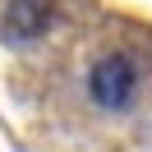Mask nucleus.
<instances>
[{
    "mask_svg": "<svg viewBox=\"0 0 152 152\" xmlns=\"http://www.w3.org/2000/svg\"><path fill=\"white\" fill-rule=\"evenodd\" d=\"M134 88H138V69L129 56H102L88 74V92L102 111H124L134 102Z\"/></svg>",
    "mask_w": 152,
    "mask_h": 152,
    "instance_id": "f257e3e1",
    "label": "nucleus"
},
{
    "mask_svg": "<svg viewBox=\"0 0 152 152\" xmlns=\"http://www.w3.org/2000/svg\"><path fill=\"white\" fill-rule=\"evenodd\" d=\"M56 19V0H5V32L10 42H37Z\"/></svg>",
    "mask_w": 152,
    "mask_h": 152,
    "instance_id": "f03ea898",
    "label": "nucleus"
}]
</instances>
